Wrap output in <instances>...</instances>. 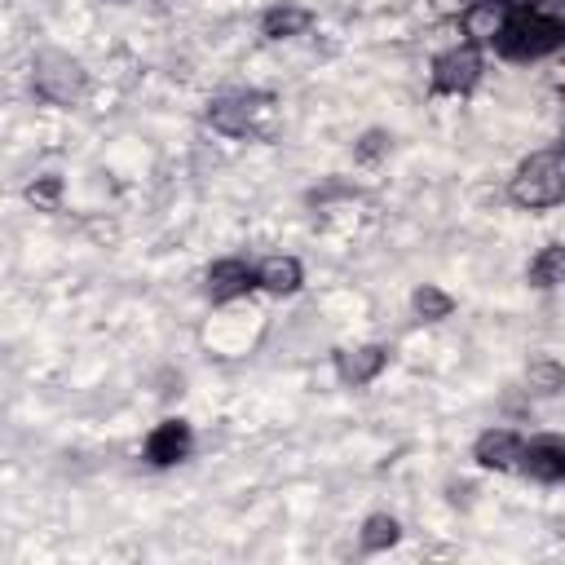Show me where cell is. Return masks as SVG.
Returning a JSON list of instances; mask_svg holds the SVG:
<instances>
[{
    "label": "cell",
    "mask_w": 565,
    "mask_h": 565,
    "mask_svg": "<svg viewBox=\"0 0 565 565\" xmlns=\"http://www.w3.org/2000/svg\"><path fill=\"white\" fill-rule=\"evenodd\" d=\"M203 296H207L212 305L256 296V260L243 256V252H225V256H216V260L203 269Z\"/></svg>",
    "instance_id": "9"
},
{
    "label": "cell",
    "mask_w": 565,
    "mask_h": 565,
    "mask_svg": "<svg viewBox=\"0 0 565 565\" xmlns=\"http://www.w3.org/2000/svg\"><path fill=\"white\" fill-rule=\"evenodd\" d=\"M22 203L35 207V212H62V207H66V177H57V172H35V177L22 185Z\"/></svg>",
    "instance_id": "18"
},
{
    "label": "cell",
    "mask_w": 565,
    "mask_h": 565,
    "mask_svg": "<svg viewBox=\"0 0 565 565\" xmlns=\"http://www.w3.org/2000/svg\"><path fill=\"white\" fill-rule=\"evenodd\" d=\"M402 539H406V530H402V521H397L393 512H366V516L358 521V552H362V556H384V552H393Z\"/></svg>",
    "instance_id": "16"
},
{
    "label": "cell",
    "mask_w": 565,
    "mask_h": 565,
    "mask_svg": "<svg viewBox=\"0 0 565 565\" xmlns=\"http://www.w3.org/2000/svg\"><path fill=\"white\" fill-rule=\"evenodd\" d=\"M406 305H411V318H415V322H424V327L450 322V318H455V309H459L455 291H450V287H441V282H415Z\"/></svg>",
    "instance_id": "14"
},
{
    "label": "cell",
    "mask_w": 565,
    "mask_h": 565,
    "mask_svg": "<svg viewBox=\"0 0 565 565\" xmlns=\"http://www.w3.org/2000/svg\"><path fill=\"white\" fill-rule=\"evenodd\" d=\"M318 26V13L305 0H269L256 13V40L260 44H296Z\"/></svg>",
    "instance_id": "10"
},
{
    "label": "cell",
    "mask_w": 565,
    "mask_h": 565,
    "mask_svg": "<svg viewBox=\"0 0 565 565\" xmlns=\"http://www.w3.org/2000/svg\"><path fill=\"white\" fill-rule=\"evenodd\" d=\"M503 199L521 212H552L565 207V154L556 146L530 150L503 177Z\"/></svg>",
    "instance_id": "2"
},
{
    "label": "cell",
    "mask_w": 565,
    "mask_h": 565,
    "mask_svg": "<svg viewBox=\"0 0 565 565\" xmlns=\"http://www.w3.org/2000/svg\"><path fill=\"white\" fill-rule=\"evenodd\" d=\"M300 291H305V260L296 252H265L256 260V296L291 300Z\"/></svg>",
    "instance_id": "12"
},
{
    "label": "cell",
    "mask_w": 565,
    "mask_h": 565,
    "mask_svg": "<svg viewBox=\"0 0 565 565\" xmlns=\"http://www.w3.org/2000/svg\"><path fill=\"white\" fill-rule=\"evenodd\" d=\"M481 84H486V49L463 40V31H455L428 57V97L433 102H468Z\"/></svg>",
    "instance_id": "3"
},
{
    "label": "cell",
    "mask_w": 565,
    "mask_h": 565,
    "mask_svg": "<svg viewBox=\"0 0 565 565\" xmlns=\"http://www.w3.org/2000/svg\"><path fill=\"white\" fill-rule=\"evenodd\" d=\"M260 335H265V309L256 296L212 305V318L203 327V344L216 358H247L260 344Z\"/></svg>",
    "instance_id": "4"
},
{
    "label": "cell",
    "mask_w": 565,
    "mask_h": 565,
    "mask_svg": "<svg viewBox=\"0 0 565 565\" xmlns=\"http://www.w3.org/2000/svg\"><path fill=\"white\" fill-rule=\"evenodd\" d=\"M366 221V207L353 199V194H340V199H322L318 203V230L327 238H353Z\"/></svg>",
    "instance_id": "15"
},
{
    "label": "cell",
    "mask_w": 565,
    "mask_h": 565,
    "mask_svg": "<svg viewBox=\"0 0 565 565\" xmlns=\"http://www.w3.org/2000/svg\"><path fill=\"white\" fill-rule=\"evenodd\" d=\"M31 88L49 106H79L88 93V71L79 57L62 53V49H40L31 62Z\"/></svg>",
    "instance_id": "5"
},
{
    "label": "cell",
    "mask_w": 565,
    "mask_h": 565,
    "mask_svg": "<svg viewBox=\"0 0 565 565\" xmlns=\"http://www.w3.org/2000/svg\"><path fill=\"white\" fill-rule=\"evenodd\" d=\"M203 119L216 137L230 141H278V132L287 128L282 97L265 88H216Z\"/></svg>",
    "instance_id": "1"
},
{
    "label": "cell",
    "mask_w": 565,
    "mask_h": 565,
    "mask_svg": "<svg viewBox=\"0 0 565 565\" xmlns=\"http://www.w3.org/2000/svg\"><path fill=\"white\" fill-rule=\"evenodd\" d=\"M521 481H530V486H543V490H556V486H565V433H552V428L525 433Z\"/></svg>",
    "instance_id": "7"
},
{
    "label": "cell",
    "mask_w": 565,
    "mask_h": 565,
    "mask_svg": "<svg viewBox=\"0 0 565 565\" xmlns=\"http://www.w3.org/2000/svg\"><path fill=\"white\" fill-rule=\"evenodd\" d=\"M521 393L530 402H556V397H565V362L556 353H530L521 362Z\"/></svg>",
    "instance_id": "13"
},
{
    "label": "cell",
    "mask_w": 565,
    "mask_h": 565,
    "mask_svg": "<svg viewBox=\"0 0 565 565\" xmlns=\"http://www.w3.org/2000/svg\"><path fill=\"white\" fill-rule=\"evenodd\" d=\"M388 366H393V349L384 340H358L331 353V371L344 388H371Z\"/></svg>",
    "instance_id": "8"
},
{
    "label": "cell",
    "mask_w": 565,
    "mask_h": 565,
    "mask_svg": "<svg viewBox=\"0 0 565 565\" xmlns=\"http://www.w3.org/2000/svg\"><path fill=\"white\" fill-rule=\"evenodd\" d=\"M141 455L150 468H177L194 455V424L172 415V419H159L150 424V433L141 437Z\"/></svg>",
    "instance_id": "11"
},
{
    "label": "cell",
    "mask_w": 565,
    "mask_h": 565,
    "mask_svg": "<svg viewBox=\"0 0 565 565\" xmlns=\"http://www.w3.org/2000/svg\"><path fill=\"white\" fill-rule=\"evenodd\" d=\"M388 150H393V137L384 128H366L353 141V163H380V159H388Z\"/></svg>",
    "instance_id": "19"
},
{
    "label": "cell",
    "mask_w": 565,
    "mask_h": 565,
    "mask_svg": "<svg viewBox=\"0 0 565 565\" xmlns=\"http://www.w3.org/2000/svg\"><path fill=\"white\" fill-rule=\"evenodd\" d=\"M525 282L534 291H561L565 287V243H543L525 260Z\"/></svg>",
    "instance_id": "17"
},
{
    "label": "cell",
    "mask_w": 565,
    "mask_h": 565,
    "mask_svg": "<svg viewBox=\"0 0 565 565\" xmlns=\"http://www.w3.org/2000/svg\"><path fill=\"white\" fill-rule=\"evenodd\" d=\"M521 455H525V433L508 424H486L468 446V459L490 477H521Z\"/></svg>",
    "instance_id": "6"
}]
</instances>
